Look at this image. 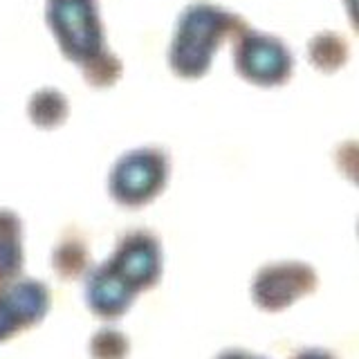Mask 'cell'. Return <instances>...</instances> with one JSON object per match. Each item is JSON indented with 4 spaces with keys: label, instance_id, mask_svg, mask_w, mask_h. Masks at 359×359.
<instances>
[{
    "label": "cell",
    "instance_id": "6da1fadb",
    "mask_svg": "<svg viewBox=\"0 0 359 359\" xmlns=\"http://www.w3.org/2000/svg\"><path fill=\"white\" fill-rule=\"evenodd\" d=\"M233 16L213 5H191L177 22L168 61L182 76H200L207 72L213 52L231 27Z\"/></svg>",
    "mask_w": 359,
    "mask_h": 359
},
{
    "label": "cell",
    "instance_id": "7a4b0ae2",
    "mask_svg": "<svg viewBox=\"0 0 359 359\" xmlns=\"http://www.w3.org/2000/svg\"><path fill=\"white\" fill-rule=\"evenodd\" d=\"M48 22L70 61L90 63L101 54V22L95 0H50Z\"/></svg>",
    "mask_w": 359,
    "mask_h": 359
},
{
    "label": "cell",
    "instance_id": "3957f363",
    "mask_svg": "<svg viewBox=\"0 0 359 359\" xmlns=\"http://www.w3.org/2000/svg\"><path fill=\"white\" fill-rule=\"evenodd\" d=\"M166 157L155 149H142L128 153L117 164L112 173V196L123 205H142L151 200L164 187L166 180Z\"/></svg>",
    "mask_w": 359,
    "mask_h": 359
},
{
    "label": "cell",
    "instance_id": "277c9868",
    "mask_svg": "<svg viewBox=\"0 0 359 359\" xmlns=\"http://www.w3.org/2000/svg\"><path fill=\"white\" fill-rule=\"evenodd\" d=\"M236 67L247 81L258 86H276L287 79L292 56L285 45L274 36L250 32L236 48Z\"/></svg>",
    "mask_w": 359,
    "mask_h": 359
},
{
    "label": "cell",
    "instance_id": "5b68a950",
    "mask_svg": "<svg viewBox=\"0 0 359 359\" xmlns=\"http://www.w3.org/2000/svg\"><path fill=\"white\" fill-rule=\"evenodd\" d=\"M317 278L310 267L301 263H278L265 267L254 283V297L258 306L278 310L290 306L301 294H308Z\"/></svg>",
    "mask_w": 359,
    "mask_h": 359
},
{
    "label": "cell",
    "instance_id": "8992f818",
    "mask_svg": "<svg viewBox=\"0 0 359 359\" xmlns=\"http://www.w3.org/2000/svg\"><path fill=\"white\" fill-rule=\"evenodd\" d=\"M106 267L112 274L119 276L135 294L140 287H149L155 283L157 272H160V252L157 243L149 233H130L126 241L119 245V250Z\"/></svg>",
    "mask_w": 359,
    "mask_h": 359
},
{
    "label": "cell",
    "instance_id": "52a82bcc",
    "mask_svg": "<svg viewBox=\"0 0 359 359\" xmlns=\"http://www.w3.org/2000/svg\"><path fill=\"white\" fill-rule=\"evenodd\" d=\"M135 292L104 265L88 280V303L104 317H115L130 306Z\"/></svg>",
    "mask_w": 359,
    "mask_h": 359
},
{
    "label": "cell",
    "instance_id": "ba28073f",
    "mask_svg": "<svg viewBox=\"0 0 359 359\" xmlns=\"http://www.w3.org/2000/svg\"><path fill=\"white\" fill-rule=\"evenodd\" d=\"M20 269V224L14 213L0 211V280Z\"/></svg>",
    "mask_w": 359,
    "mask_h": 359
},
{
    "label": "cell",
    "instance_id": "9c48e42d",
    "mask_svg": "<svg viewBox=\"0 0 359 359\" xmlns=\"http://www.w3.org/2000/svg\"><path fill=\"white\" fill-rule=\"evenodd\" d=\"M67 104L61 97V93L56 90H43V93L34 95L32 104H29V117L34 123H39L43 128H52L59 126L65 119Z\"/></svg>",
    "mask_w": 359,
    "mask_h": 359
},
{
    "label": "cell",
    "instance_id": "30bf717a",
    "mask_svg": "<svg viewBox=\"0 0 359 359\" xmlns=\"http://www.w3.org/2000/svg\"><path fill=\"white\" fill-rule=\"evenodd\" d=\"M312 61L321 70H332L346 59V45L334 34H319L310 45Z\"/></svg>",
    "mask_w": 359,
    "mask_h": 359
},
{
    "label": "cell",
    "instance_id": "8fae6325",
    "mask_svg": "<svg viewBox=\"0 0 359 359\" xmlns=\"http://www.w3.org/2000/svg\"><path fill=\"white\" fill-rule=\"evenodd\" d=\"M128 353V341L115 330H101L93 339L95 359H123Z\"/></svg>",
    "mask_w": 359,
    "mask_h": 359
},
{
    "label": "cell",
    "instance_id": "7c38bea8",
    "mask_svg": "<svg viewBox=\"0 0 359 359\" xmlns=\"http://www.w3.org/2000/svg\"><path fill=\"white\" fill-rule=\"evenodd\" d=\"M18 325H27V323H25V319L20 317V312L14 306L11 297L7 294L3 301H0V339L14 332Z\"/></svg>",
    "mask_w": 359,
    "mask_h": 359
},
{
    "label": "cell",
    "instance_id": "4fadbf2b",
    "mask_svg": "<svg viewBox=\"0 0 359 359\" xmlns=\"http://www.w3.org/2000/svg\"><path fill=\"white\" fill-rule=\"evenodd\" d=\"M220 359H261V357L250 355V353H243V351H231V353H224Z\"/></svg>",
    "mask_w": 359,
    "mask_h": 359
},
{
    "label": "cell",
    "instance_id": "5bb4252c",
    "mask_svg": "<svg viewBox=\"0 0 359 359\" xmlns=\"http://www.w3.org/2000/svg\"><path fill=\"white\" fill-rule=\"evenodd\" d=\"M297 359H330L328 353H321V351H310V353H303Z\"/></svg>",
    "mask_w": 359,
    "mask_h": 359
}]
</instances>
